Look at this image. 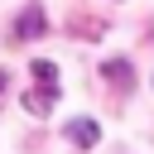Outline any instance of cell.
Instances as JSON below:
<instances>
[{"label":"cell","mask_w":154,"mask_h":154,"mask_svg":"<svg viewBox=\"0 0 154 154\" xmlns=\"http://www.w3.org/2000/svg\"><path fill=\"white\" fill-rule=\"evenodd\" d=\"M101 72H106V82H111L116 91H125V87L135 82V72H130V63H125V58H111V63H106Z\"/></svg>","instance_id":"cell-4"},{"label":"cell","mask_w":154,"mask_h":154,"mask_svg":"<svg viewBox=\"0 0 154 154\" xmlns=\"http://www.w3.org/2000/svg\"><path fill=\"white\" fill-rule=\"evenodd\" d=\"M29 72H34V82H38V87H48V91H58V67H53L48 58H38V63H34Z\"/></svg>","instance_id":"cell-5"},{"label":"cell","mask_w":154,"mask_h":154,"mask_svg":"<svg viewBox=\"0 0 154 154\" xmlns=\"http://www.w3.org/2000/svg\"><path fill=\"white\" fill-rule=\"evenodd\" d=\"M5 87H10V77H5V72H0V101H5Z\"/></svg>","instance_id":"cell-6"},{"label":"cell","mask_w":154,"mask_h":154,"mask_svg":"<svg viewBox=\"0 0 154 154\" xmlns=\"http://www.w3.org/2000/svg\"><path fill=\"white\" fill-rule=\"evenodd\" d=\"M53 101H58V91H48V87L24 91V111H29V116H48V111H53Z\"/></svg>","instance_id":"cell-3"},{"label":"cell","mask_w":154,"mask_h":154,"mask_svg":"<svg viewBox=\"0 0 154 154\" xmlns=\"http://www.w3.org/2000/svg\"><path fill=\"white\" fill-rule=\"evenodd\" d=\"M63 135H67L77 149H96V140H101V125H96L91 116H77V120H67V125H63Z\"/></svg>","instance_id":"cell-2"},{"label":"cell","mask_w":154,"mask_h":154,"mask_svg":"<svg viewBox=\"0 0 154 154\" xmlns=\"http://www.w3.org/2000/svg\"><path fill=\"white\" fill-rule=\"evenodd\" d=\"M43 34H48L43 10H38V5H24V10L14 14V38H24V43H29V38H43Z\"/></svg>","instance_id":"cell-1"}]
</instances>
